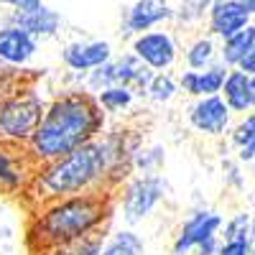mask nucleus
I'll return each instance as SVG.
<instances>
[{"instance_id": "1", "label": "nucleus", "mask_w": 255, "mask_h": 255, "mask_svg": "<svg viewBox=\"0 0 255 255\" xmlns=\"http://www.w3.org/2000/svg\"><path fill=\"white\" fill-rule=\"evenodd\" d=\"M105 125H108V115L102 113L95 95L82 87L64 90L46 102V110L23 148L28 158L38 166L100 138L105 133Z\"/></svg>"}, {"instance_id": "2", "label": "nucleus", "mask_w": 255, "mask_h": 255, "mask_svg": "<svg viewBox=\"0 0 255 255\" xmlns=\"http://www.w3.org/2000/svg\"><path fill=\"white\" fill-rule=\"evenodd\" d=\"M113 215L110 191H90L44 202L31 222V240L41 248H64L87 240L105 227Z\"/></svg>"}, {"instance_id": "3", "label": "nucleus", "mask_w": 255, "mask_h": 255, "mask_svg": "<svg viewBox=\"0 0 255 255\" xmlns=\"http://www.w3.org/2000/svg\"><path fill=\"white\" fill-rule=\"evenodd\" d=\"M110 189H113V181H110V166H108V156H105V145H102V138H95L74 148L67 156L38 163L28 184V194H33V199L44 204L61 197L110 191Z\"/></svg>"}, {"instance_id": "4", "label": "nucleus", "mask_w": 255, "mask_h": 255, "mask_svg": "<svg viewBox=\"0 0 255 255\" xmlns=\"http://www.w3.org/2000/svg\"><path fill=\"white\" fill-rule=\"evenodd\" d=\"M46 110V100L41 97L33 82H20L0 100V140L26 145L31 133Z\"/></svg>"}, {"instance_id": "5", "label": "nucleus", "mask_w": 255, "mask_h": 255, "mask_svg": "<svg viewBox=\"0 0 255 255\" xmlns=\"http://www.w3.org/2000/svg\"><path fill=\"white\" fill-rule=\"evenodd\" d=\"M168 184L158 174H135L128 176L120 186V212L128 225L143 222L151 212L166 199Z\"/></svg>"}, {"instance_id": "6", "label": "nucleus", "mask_w": 255, "mask_h": 255, "mask_svg": "<svg viewBox=\"0 0 255 255\" xmlns=\"http://www.w3.org/2000/svg\"><path fill=\"white\" fill-rule=\"evenodd\" d=\"M130 51L153 72H168L176 64V59H179L176 38L168 31H158V28L135 33Z\"/></svg>"}, {"instance_id": "7", "label": "nucleus", "mask_w": 255, "mask_h": 255, "mask_svg": "<svg viewBox=\"0 0 255 255\" xmlns=\"http://www.w3.org/2000/svg\"><path fill=\"white\" fill-rule=\"evenodd\" d=\"M36 163L28 158L23 145L0 140V191L5 194H20L28 191Z\"/></svg>"}, {"instance_id": "8", "label": "nucleus", "mask_w": 255, "mask_h": 255, "mask_svg": "<svg viewBox=\"0 0 255 255\" xmlns=\"http://www.w3.org/2000/svg\"><path fill=\"white\" fill-rule=\"evenodd\" d=\"M38 51V38H33L28 31H23L13 20L0 23V64L13 69H23L26 64L33 61Z\"/></svg>"}, {"instance_id": "9", "label": "nucleus", "mask_w": 255, "mask_h": 255, "mask_svg": "<svg viewBox=\"0 0 255 255\" xmlns=\"http://www.w3.org/2000/svg\"><path fill=\"white\" fill-rule=\"evenodd\" d=\"M115 54H113V46L110 41H102V38H92V41H72L61 49V61L69 72H77V74H87L90 69L100 67V64L110 61Z\"/></svg>"}, {"instance_id": "10", "label": "nucleus", "mask_w": 255, "mask_h": 255, "mask_svg": "<svg viewBox=\"0 0 255 255\" xmlns=\"http://www.w3.org/2000/svg\"><path fill=\"white\" fill-rule=\"evenodd\" d=\"M189 123L204 135H222L230 125V108L220 95L197 97V102L189 108Z\"/></svg>"}, {"instance_id": "11", "label": "nucleus", "mask_w": 255, "mask_h": 255, "mask_svg": "<svg viewBox=\"0 0 255 255\" xmlns=\"http://www.w3.org/2000/svg\"><path fill=\"white\" fill-rule=\"evenodd\" d=\"M171 18H174V8L168 0H135L123 15V26L125 33H143L163 26Z\"/></svg>"}, {"instance_id": "12", "label": "nucleus", "mask_w": 255, "mask_h": 255, "mask_svg": "<svg viewBox=\"0 0 255 255\" xmlns=\"http://www.w3.org/2000/svg\"><path fill=\"white\" fill-rule=\"evenodd\" d=\"M222 227V217L212 209H197L191 215L184 227L179 230V235L174 240V255H186L189 250H194L199 243H204L207 238L217 235Z\"/></svg>"}, {"instance_id": "13", "label": "nucleus", "mask_w": 255, "mask_h": 255, "mask_svg": "<svg viewBox=\"0 0 255 255\" xmlns=\"http://www.w3.org/2000/svg\"><path fill=\"white\" fill-rule=\"evenodd\" d=\"M207 18H209V33L220 38L238 33L240 28L250 23V13L245 10L240 0H215Z\"/></svg>"}, {"instance_id": "14", "label": "nucleus", "mask_w": 255, "mask_h": 255, "mask_svg": "<svg viewBox=\"0 0 255 255\" xmlns=\"http://www.w3.org/2000/svg\"><path fill=\"white\" fill-rule=\"evenodd\" d=\"M8 20H13V23H18L23 31H28L33 38H38V41H44V38H54L59 31H61V15L54 10V8H49L46 3H41L38 8H33V10H26V13H10V15H5Z\"/></svg>"}, {"instance_id": "15", "label": "nucleus", "mask_w": 255, "mask_h": 255, "mask_svg": "<svg viewBox=\"0 0 255 255\" xmlns=\"http://www.w3.org/2000/svg\"><path fill=\"white\" fill-rule=\"evenodd\" d=\"M230 67L225 64H212L207 69H186L179 77V87L191 95V97H209V95H220L222 92V84L227 77Z\"/></svg>"}, {"instance_id": "16", "label": "nucleus", "mask_w": 255, "mask_h": 255, "mask_svg": "<svg viewBox=\"0 0 255 255\" xmlns=\"http://www.w3.org/2000/svg\"><path fill=\"white\" fill-rule=\"evenodd\" d=\"M222 100L230 108V113H248L255 108V97L250 90V74L240 69H230L222 84Z\"/></svg>"}, {"instance_id": "17", "label": "nucleus", "mask_w": 255, "mask_h": 255, "mask_svg": "<svg viewBox=\"0 0 255 255\" xmlns=\"http://www.w3.org/2000/svg\"><path fill=\"white\" fill-rule=\"evenodd\" d=\"M115 74L120 84H128L135 92V97H145V87L153 77V69H148L133 51H125L115 59Z\"/></svg>"}, {"instance_id": "18", "label": "nucleus", "mask_w": 255, "mask_h": 255, "mask_svg": "<svg viewBox=\"0 0 255 255\" xmlns=\"http://www.w3.org/2000/svg\"><path fill=\"white\" fill-rule=\"evenodd\" d=\"M97 105L102 108L105 115H123L133 108V102H135V92L128 87V84H110V87H105L95 95Z\"/></svg>"}, {"instance_id": "19", "label": "nucleus", "mask_w": 255, "mask_h": 255, "mask_svg": "<svg viewBox=\"0 0 255 255\" xmlns=\"http://www.w3.org/2000/svg\"><path fill=\"white\" fill-rule=\"evenodd\" d=\"M253 44H255V26H250V23L245 28H240L238 33L222 38V49H217L222 56V64L225 67H238L240 59L250 51Z\"/></svg>"}, {"instance_id": "20", "label": "nucleus", "mask_w": 255, "mask_h": 255, "mask_svg": "<svg viewBox=\"0 0 255 255\" xmlns=\"http://www.w3.org/2000/svg\"><path fill=\"white\" fill-rule=\"evenodd\" d=\"M145 245L135 230H118L108 243H102L100 255H143Z\"/></svg>"}, {"instance_id": "21", "label": "nucleus", "mask_w": 255, "mask_h": 255, "mask_svg": "<svg viewBox=\"0 0 255 255\" xmlns=\"http://www.w3.org/2000/svg\"><path fill=\"white\" fill-rule=\"evenodd\" d=\"M215 56H217V46H215V41H212L209 36H202L197 38L194 44H191L186 49V64H189V69H207L215 64Z\"/></svg>"}, {"instance_id": "22", "label": "nucleus", "mask_w": 255, "mask_h": 255, "mask_svg": "<svg viewBox=\"0 0 255 255\" xmlns=\"http://www.w3.org/2000/svg\"><path fill=\"white\" fill-rule=\"evenodd\" d=\"M232 143L240 148L238 158L240 161H253L255 158V113H250L232 133Z\"/></svg>"}, {"instance_id": "23", "label": "nucleus", "mask_w": 255, "mask_h": 255, "mask_svg": "<svg viewBox=\"0 0 255 255\" xmlns=\"http://www.w3.org/2000/svg\"><path fill=\"white\" fill-rule=\"evenodd\" d=\"M176 92H179V82L168 72H153L151 82H148V87H145V97L153 100V102H161V105L174 100Z\"/></svg>"}, {"instance_id": "24", "label": "nucleus", "mask_w": 255, "mask_h": 255, "mask_svg": "<svg viewBox=\"0 0 255 255\" xmlns=\"http://www.w3.org/2000/svg\"><path fill=\"white\" fill-rule=\"evenodd\" d=\"M84 90H87L90 95H97L100 90L110 87V84H118V74H115V56L110 61L100 64V67L90 69L87 74H84Z\"/></svg>"}, {"instance_id": "25", "label": "nucleus", "mask_w": 255, "mask_h": 255, "mask_svg": "<svg viewBox=\"0 0 255 255\" xmlns=\"http://www.w3.org/2000/svg\"><path fill=\"white\" fill-rule=\"evenodd\" d=\"M163 158H166V151L161 145H151V148H138L135 156H133V171L138 174H156L158 168L163 166Z\"/></svg>"}, {"instance_id": "26", "label": "nucleus", "mask_w": 255, "mask_h": 255, "mask_svg": "<svg viewBox=\"0 0 255 255\" xmlns=\"http://www.w3.org/2000/svg\"><path fill=\"white\" fill-rule=\"evenodd\" d=\"M215 0H181V5L174 8V18L181 23H197L204 18V13H209Z\"/></svg>"}, {"instance_id": "27", "label": "nucleus", "mask_w": 255, "mask_h": 255, "mask_svg": "<svg viewBox=\"0 0 255 255\" xmlns=\"http://www.w3.org/2000/svg\"><path fill=\"white\" fill-rule=\"evenodd\" d=\"M248 232H250V217L235 215L225 225V240H248Z\"/></svg>"}, {"instance_id": "28", "label": "nucleus", "mask_w": 255, "mask_h": 255, "mask_svg": "<svg viewBox=\"0 0 255 255\" xmlns=\"http://www.w3.org/2000/svg\"><path fill=\"white\" fill-rule=\"evenodd\" d=\"M23 82V74H20V69H13V67H3L0 64V100H3L15 84Z\"/></svg>"}, {"instance_id": "29", "label": "nucleus", "mask_w": 255, "mask_h": 255, "mask_svg": "<svg viewBox=\"0 0 255 255\" xmlns=\"http://www.w3.org/2000/svg\"><path fill=\"white\" fill-rule=\"evenodd\" d=\"M102 250V238L100 235H92L87 240H79L72 245V255H100Z\"/></svg>"}, {"instance_id": "30", "label": "nucleus", "mask_w": 255, "mask_h": 255, "mask_svg": "<svg viewBox=\"0 0 255 255\" xmlns=\"http://www.w3.org/2000/svg\"><path fill=\"white\" fill-rule=\"evenodd\" d=\"M217 255H250V240H225Z\"/></svg>"}, {"instance_id": "31", "label": "nucleus", "mask_w": 255, "mask_h": 255, "mask_svg": "<svg viewBox=\"0 0 255 255\" xmlns=\"http://www.w3.org/2000/svg\"><path fill=\"white\" fill-rule=\"evenodd\" d=\"M44 0H0V5H5V8H13L15 13H26V10H33L38 8Z\"/></svg>"}, {"instance_id": "32", "label": "nucleus", "mask_w": 255, "mask_h": 255, "mask_svg": "<svg viewBox=\"0 0 255 255\" xmlns=\"http://www.w3.org/2000/svg\"><path fill=\"white\" fill-rule=\"evenodd\" d=\"M238 69H240V72H245V74H250V77L255 74V44H253V46H250V51L240 59Z\"/></svg>"}, {"instance_id": "33", "label": "nucleus", "mask_w": 255, "mask_h": 255, "mask_svg": "<svg viewBox=\"0 0 255 255\" xmlns=\"http://www.w3.org/2000/svg\"><path fill=\"white\" fill-rule=\"evenodd\" d=\"M197 250H199V255H217V250H220V240H217V235H212V238H207L204 243H199Z\"/></svg>"}, {"instance_id": "34", "label": "nucleus", "mask_w": 255, "mask_h": 255, "mask_svg": "<svg viewBox=\"0 0 255 255\" xmlns=\"http://www.w3.org/2000/svg\"><path fill=\"white\" fill-rule=\"evenodd\" d=\"M225 171H227V181H230L232 186H240V184H243V181H240V176H238V168H235V163L225 161Z\"/></svg>"}, {"instance_id": "35", "label": "nucleus", "mask_w": 255, "mask_h": 255, "mask_svg": "<svg viewBox=\"0 0 255 255\" xmlns=\"http://www.w3.org/2000/svg\"><path fill=\"white\" fill-rule=\"evenodd\" d=\"M46 255H72V245H64V248H49L44 250Z\"/></svg>"}, {"instance_id": "36", "label": "nucleus", "mask_w": 255, "mask_h": 255, "mask_svg": "<svg viewBox=\"0 0 255 255\" xmlns=\"http://www.w3.org/2000/svg\"><path fill=\"white\" fill-rule=\"evenodd\" d=\"M240 3H243V5H245V10H248V13H250V15H253V13H255V0H240Z\"/></svg>"}, {"instance_id": "37", "label": "nucleus", "mask_w": 255, "mask_h": 255, "mask_svg": "<svg viewBox=\"0 0 255 255\" xmlns=\"http://www.w3.org/2000/svg\"><path fill=\"white\" fill-rule=\"evenodd\" d=\"M250 90H253V97H255V74L250 77Z\"/></svg>"}, {"instance_id": "38", "label": "nucleus", "mask_w": 255, "mask_h": 255, "mask_svg": "<svg viewBox=\"0 0 255 255\" xmlns=\"http://www.w3.org/2000/svg\"><path fill=\"white\" fill-rule=\"evenodd\" d=\"M250 255H255V243H253V245H250Z\"/></svg>"}]
</instances>
